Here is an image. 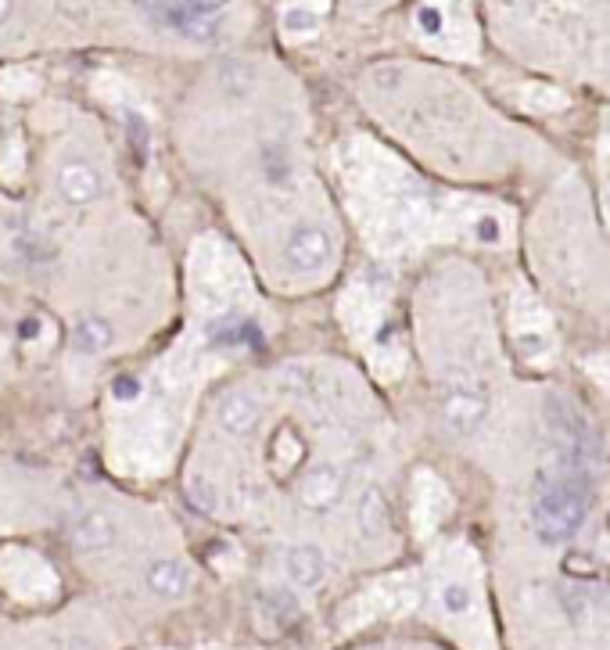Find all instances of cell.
Wrapping results in <instances>:
<instances>
[{"label": "cell", "mask_w": 610, "mask_h": 650, "mask_svg": "<svg viewBox=\"0 0 610 650\" xmlns=\"http://www.w3.org/2000/svg\"><path fill=\"white\" fill-rule=\"evenodd\" d=\"M474 230L481 234V241H499V223L496 220H481Z\"/></svg>", "instance_id": "obj_15"}, {"label": "cell", "mask_w": 610, "mask_h": 650, "mask_svg": "<svg viewBox=\"0 0 610 650\" xmlns=\"http://www.w3.org/2000/svg\"><path fill=\"white\" fill-rule=\"evenodd\" d=\"M105 191V176L97 173L90 162H65L58 169V194L69 205H90Z\"/></svg>", "instance_id": "obj_6"}, {"label": "cell", "mask_w": 610, "mask_h": 650, "mask_svg": "<svg viewBox=\"0 0 610 650\" xmlns=\"http://www.w3.org/2000/svg\"><path fill=\"white\" fill-rule=\"evenodd\" d=\"M72 539L87 554H105V550L115 546V521L108 518L105 510H83L76 525H72Z\"/></svg>", "instance_id": "obj_8"}, {"label": "cell", "mask_w": 610, "mask_h": 650, "mask_svg": "<svg viewBox=\"0 0 610 650\" xmlns=\"http://www.w3.org/2000/svg\"><path fill=\"white\" fill-rule=\"evenodd\" d=\"M442 607L449 615H463V611L471 607V589L463 586V582H449V586L442 589Z\"/></svg>", "instance_id": "obj_12"}, {"label": "cell", "mask_w": 610, "mask_h": 650, "mask_svg": "<svg viewBox=\"0 0 610 650\" xmlns=\"http://www.w3.org/2000/svg\"><path fill=\"white\" fill-rule=\"evenodd\" d=\"M485 417H488V399L478 388H453L442 403L445 428L453 431V435H460V439L474 435V431L485 424Z\"/></svg>", "instance_id": "obj_4"}, {"label": "cell", "mask_w": 610, "mask_h": 650, "mask_svg": "<svg viewBox=\"0 0 610 650\" xmlns=\"http://www.w3.org/2000/svg\"><path fill=\"white\" fill-rule=\"evenodd\" d=\"M420 26H424L427 33H438V29H442V15H438L435 8H424L420 11Z\"/></svg>", "instance_id": "obj_14"}, {"label": "cell", "mask_w": 610, "mask_h": 650, "mask_svg": "<svg viewBox=\"0 0 610 650\" xmlns=\"http://www.w3.org/2000/svg\"><path fill=\"white\" fill-rule=\"evenodd\" d=\"M359 525H363V532L370 539H374L377 532L384 528V500H381V492H377V489L363 492V500H359Z\"/></svg>", "instance_id": "obj_11"}, {"label": "cell", "mask_w": 610, "mask_h": 650, "mask_svg": "<svg viewBox=\"0 0 610 650\" xmlns=\"http://www.w3.org/2000/svg\"><path fill=\"white\" fill-rule=\"evenodd\" d=\"M216 417H219V428L227 431V435L244 439V435H252V431L259 428L262 403H259V396L248 392V388H234V392H227V396L219 399Z\"/></svg>", "instance_id": "obj_5"}, {"label": "cell", "mask_w": 610, "mask_h": 650, "mask_svg": "<svg viewBox=\"0 0 610 650\" xmlns=\"http://www.w3.org/2000/svg\"><path fill=\"white\" fill-rule=\"evenodd\" d=\"M144 582H148L151 593H158V597L166 600H176L187 593V582H191V575H187V568H183L180 561H169V557H162V561H151L148 571H144Z\"/></svg>", "instance_id": "obj_9"}, {"label": "cell", "mask_w": 610, "mask_h": 650, "mask_svg": "<svg viewBox=\"0 0 610 650\" xmlns=\"http://www.w3.org/2000/svg\"><path fill=\"white\" fill-rule=\"evenodd\" d=\"M585 518H589V482L582 471L557 467V475H549L535 496V536L546 546H564L582 532Z\"/></svg>", "instance_id": "obj_1"}, {"label": "cell", "mask_w": 610, "mask_h": 650, "mask_svg": "<svg viewBox=\"0 0 610 650\" xmlns=\"http://www.w3.org/2000/svg\"><path fill=\"white\" fill-rule=\"evenodd\" d=\"M334 255V238L331 230L320 223H298L284 241V263L295 270H320L331 263Z\"/></svg>", "instance_id": "obj_2"}, {"label": "cell", "mask_w": 610, "mask_h": 650, "mask_svg": "<svg viewBox=\"0 0 610 650\" xmlns=\"http://www.w3.org/2000/svg\"><path fill=\"white\" fill-rule=\"evenodd\" d=\"M115 331L105 317H83L72 327V349L83 352V356H97V352L112 349Z\"/></svg>", "instance_id": "obj_10"}, {"label": "cell", "mask_w": 610, "mask_h": 650, "mask_svg": "<svg viewBox=\"0 0 610 650\" xmlns=\"http://www.w3.org/2000/svg\"><path fill=\"white\" fill-rule=\"evenodd\" d=\"M284 571H288V582H295L298 589H316L327 579V554L313 543H298L284 557Z\"/></svg>", "instance_id": "obj_7"}, {"label": "cell", "mask_w": 610, "mask_h": 650, "mask_svg": "<svg viewBox=\"0 0 610 650\" xmlns=\"http://www.w3.org/2000/svg\"><path fill=\"white\" fill-rule=\"evenodd\" d=\"M345 496V475L334 464H316L298 478V503L313 514H327Z\"/></svg>", "instance_id": "obj_3"}, {"label": "cell", "mask_w": 610, "mask_h": 650, "mask_svg": "<svg viewBox=\"0 0 610 650\" xmlns=\"http://www.w3.org/2000/svg\"><path fill=\"white\" fill-rule=\"evenodd\" d=\"M183 4H187V11H191V15L209 18V15H219V11L227 8L230 0H183Z\"/></svg>", "instance_id": "obj_13"}, {"label": "cell", "mask_w": 610, "mask_h": 650, "mask_svg": "<svg viewBox=\"0 0 610 650\" xmlns=\"http://www.w3.org/2000/svg\"><path fill=\"white\" fill-rule=\"evenodd\" d=\"M288 29H313V18H309V15H288Z\"/></svg>", "instance_id": "obj_17"}, {"label": "cell", "mask_w": 610, "mask_h": 650, "mask_svg": "<svg viewBox=\"0 0 610 650\" xmlns=\"http://www.w3.org/2000/svg\"><path fill=\"white\" fill-rule=\"evenodd\" d=\"M11 15H15V0H0V29L8 26Z\"/></svg>", "instance_id": "obj_16"}]
</instances>
